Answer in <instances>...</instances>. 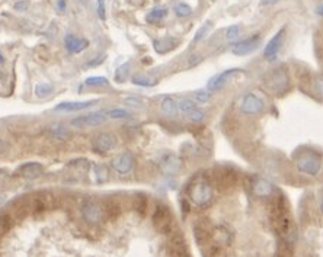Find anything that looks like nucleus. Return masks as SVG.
Instances as JSON below:
<instances>
[{
  "label": "nucleus",
  "mask_w": 323,
  "mask_h": 257,
  "mask_svg": "<svg viewBox=\"0 0 323 257\" xmlns=\"http://www.w3.org/2000/svg\"><path fill=\"white\" fill-rule=\"evenodd\" d=\"M189 199L198 208H207L214 201V189L207 178L195 179L189 187Z\"/></svg>",
  "instance_id": "f257e3e1"
},
{
  "label": "nucleus",
  "mask_w": 323,
  "mask_h": 257,
  "mask_svg": "<svg viewBox=\"0 0 323 257\" xmlns=\"http://www.w3.org/2000/svg\"><path fill=\"white\" fill-rule=\"evenodd\" d=\"M267 89L277 96H282L291 89V80L286 69H275L268 73L264 79Z\"/></svg>",
  "instance_id": "f03ea898"
},
{
  "label": "nucleus",
  "mask_w": 323,
  "mask_h": 257,
  "mask_svg": "<svg viewBox=\"0 0 323 257\" xmlns=\"http://www.w3.org/2000/svg\"><path fill=\"white\" fill-rule=\"evenodd\" d=\"M296 167L307 176H317L322 170V159L313 151H303L294 160Z\"/></svg>",
  "instance_id": "7ed1b4c3"
},
{
  "label": "nucleus",
  "mask_w": 323,
  "mask_h": 257,
  "mask_svg": "<svg viewBox=\"0 0 323 257\" xmlns=\"http://www.w3.org/2000/svg\"><path fill=\"white\" fill-rule=\"evenodd\" d=\"M265 109H267L265 100L255 93L243 95L240 102H239V111L242 112L243 115H260V114L265 112Z\"/></svg>",
  "instance_id": "20e7f679"
},
{
  "label": "nucleus",
  "mask_w": 323,
  "mask_h": 257,
  "mask_svg": "<svg viewBox=\"0 0 323 257\" xmlns=\"http://www.w3.org/2000/svg\"><path fill=\"white\" fill-rule=\"evenodd\" d=\"M105 212H107L105 206L98 201H93V199L86 201L82 206V217L90 225H98L104 221Z\"/></svg>",
  "instance_id": "39448f33"
},
{
  "label": "nucleus",
  "mask_w": 323,
  "mask_h": 257,
  "mask_svg": "<svg viewBox=\"0 0 323 257\" xmlns=\"http://www.w3.org/2000/svg\"><path fill=\"white\" fill-rule=\"evenodd\" d=\"M108 116L105 112H93V114H88V115L77 116L72 119V126L79 128V130H86V128H93V126H99V125L107 122Z\"/></svg>",
  "instance_id": "423d86ee"
},
{
  "label": "nucleus",
  "mask_w": 323,
  "mask_h": 257,
  "mask_svg": "<svg viewBox=\"0 0 323 257\" xmlns=\"http://www.w3.org/2000/svg\"><path fill=\"white\" fill-rule=\"evenodd\" d=\"M118 138L111 133H100L92 140V148L99 154H105L117 147Z\"/></svg>",
  "instance_id": "0eeeda50"
},
{
  "label": "nucleus",
  "mask_w": 323,
  "mask_h": 257,
  "mask_svg": "<svg viewBox=\"0 0 323 257\" xmlns=\"http://www.w3.org/2000/svg\"><path fill=\"white\" fill-rule=\"evenodd\" d=\"M153 224L160 232H169L172 227V213L166 205H157L153 213Z\"/></svg>",
  "instance_id": "6e6552de"
},
{
  "label": "nucleus",
  "mask_w": 323,
  "mask_h": 257,
  "mask_svg": "<svg viewBox=\"0 0 323 257\" xmlns=\"http://www.w3.org/2000/svg\"><path fill=\"white\" fill-rule=\"evenodd\" d=\"M240 74H245V71L242 69H229V70H225L223 73L217 74L214 79L210 80L208 83V90L210 92H220L221 89H225L226 84L230 81V80L236 77V76H240Z\"/></svg>",
  "instance_id": "1a4fd4ad"
},
{
  "label": "nucleus",
  "mask_w": 323,
  "mask_h": 257,
  "mask_svg": "<svg viewBox=\"0 0 323 257\" xmlns=\"http://www.w3.org/2000/svg\"><path fill=\"white\" fill-rule=\"evenodd\" d=\"M159 167L160 170L165 173V175H176L178 172L180 170L182 167V164H180V159L176 156V154H173V153H166V154H163L159 160Z\"/></svg>",
  "instance_id": "9d476101"
},
{
  "label": "nucleus",
  "mask_w": 323,
  "mask_h": 257,
  "mask_svg": "<svg viewBox=\"0 0 323 257\" xmlns=\"http://www.w3.org/2000/svg\"><path fill=\"white\" fill-rule=\"evenodd\" d=\"M112 168L119 173V175H127L130 173L133 167H134V156L131 153H123V154H118L115 159L112 160Z\"/></svg>",
  "instance_id": "9b49d317"
},
{
  "label": "nucleus",
  "mask_w": 323,
  "mask_h": 257,
  "mask_svg": "<svg viewBox=\"0 0 323 257\" xmlns=\"http://www.w3.org/2000/svg\"><path fill=\"white\" fill-rule=\"evenodd\" d=\"M44 173V166L36 163V161H29V163H25L22 166H19L15 172V175L19 176V178L24 179H36L39 178L41 175Z\"/></svg>",
  "instance_id": "f8f14e48"
},
{
  "label": "nucleus",
  "mask_w": 323,
  "mask_h": 257,
  "mask_svg": "<svg viewBox=\"0 0 323 257\" xmlns=\"http://www.w3.org/2000/svg\"><path fill=\"white\" fill-rule=\"evenodd\" d=\"M259 45V35L251 36V38H246V39H242V41H237L234 42L233 47H232V53L234 55H246V54L252 53L258 48Z\"/></svg>",
  "instance_id": "ddd939ff"
},
{
  "label": "nucleus",
  "mask_w": 323,
  "mask_h": 257,
  "mask_svg": "<svg viewBox=\"0 0 323 257\" xmlns=\"http://www.w3.org/2000/svg\"><path fill=\"white\" fill-rule=\"evenodd\" d=\"M284 35H286V29L282 28V29H279L278 32L271 38V41L267 44L265 50H264V57H265V58L272 60V58L277 57V54H278V51L281 50V47H282Z\"/></svg>",
  "instance_id": "4468645a"
},
{
  "label": "nucleus",
  "mask_w": 323,
  "mask_h": 257,
  "mask_svg": "<svg viewBox=\"0 0 323 257\" xmlns=\"http://www.w3.org/2000/svg\"><path fill=\"white\" fill-rule=\"evenodd\" d=\"M64 45H66L67 51L70 54H79L89 47V41L85 39V38H79V36L69 34L64 38Z\"/></svg>",
  "instance_id": "2eb2a0df"
},
{
  "label": "nucleus",
  "mask_w": 323,
  "mask_h": 257,
  "mask_svg": "<svg viewBox=\"0 0 323 257\" xmlns=\"http://www.w3.org/2000/svg\"><path fill=\"white\" fill-rule=\"evenodd\" d=\"M98 103V100H83V102H62L60 105L54 108V111L57 112H77V111H83L88 109L92 105Z\"/></svg>",
  "instance_id": "dca6fc26"
},
{
  "label": "nucleus",
  "mask_w": 323,
  "mask_h": 257,
  "mask_svg": "<svg viewBox=\"0 0 323 257\" xmlns=\"http://www.w3.org/2000/svg\"><path fill=\"white\" fill-rule=\"evenodd\" d=\"M252 194L256 198H269V196L274 195V186L271 182L265 180V179H258L252 185Z\"/></svg>",
  "instance_id": "f3484780"
},
{
  "label": "nucleus",
  "mask_w": 323,
  "mask_h": 257,
  "mask_svg": "<svg viewBox=\"0 0 323 257\" xmlns=\"http://www.w3.org/2000/svg\"><path fill=\"white\" fill-rule=\"evenodd\" d=\"M160 111L166 116H171V118L176 116L179 114V111H178V100H175L171 96H166V98L162 100Z\"/></svg>",
  "instance_id": "a211bd4d"
},
{
  "label": "nucleus",
  "mask_w": 323,
  "mask_h": 257,
  "mask_svg": "<svg viewBox=\"0 0 323 257\" xmlns=\"http://www.w3.org/2000/svg\"><path fill=\"white\" fill-rule=\"evenodd\" d=\"M153 45H154V50H156V53L165 54V53H168V51H171V50H173V48H175L176 41H175V39H172V38H162V39H156Z\"/></svg>",
  "instance_id": "6ab92c4d"
},
{
  "label": "nucleus",
  "mask_w": 323,
  "mask_h": 257,
  "mask_svg": "<svg viewBox=\"0 0 323 257\" xmlns=\"http://www.w3.org/2000/svg\"><path fill=\"white\" fill-rule=\"evenodd\" d=\"M166 15H168V9L166 8H154V9H152L146 15V20L149 24L154 25V24H159L160 20H163Z\"/></svg>",
  "instance_id": "aec40b11"
},
{
  "label": "nucleus",
  "mask_w": 323,
  "mask_h": 257,
  "mask_svg": "<svg viewBox=\"0 0 323 257\" xmlns=\"http://www.w3.org/2000/svg\"><path fill=\"white\" fill-rule=\"evenodd\" d=\"M53 92H54V84H51V83H39V84H36L35 95L39 99L48 98Z\"/></svg>",
  "instance_id": "412c9836"
},
{
  "label": "nucleus",
  "mask_w": 323,
  "mask_h": 257,
  "mask_svg": "<svg viewBox=\"0 0 323 257\" xmlns=\"http://www.w3.org/2000/svg\"><path fill=\"white\" fill-rule=\"evenodd\" d=\"M197 103L192 100V99H187V98H184V99H180V100H178V111H179L180 114H189L191 111H194V109H197Z\"/></svg>",
  "instance_id": "4be33fe9"
},
{
  "label": "nucleus",
  "mask_w": 323,
  "mask_h": 257,
  "mask_svg": "<svg viewBox=\"0 0 323 257\" xmlns=\"http://www.w3.org/2000/svg\"><path fill=\"white\" fill-rule=\"evenodd\" d=\"M133 83L135 86H142V88H152L154 84H157V80L150 79V77H144V76H134Z\"/></svg>",
  "instance_id": "5701e85b"
},
{
  "label": "nucleus",
  "mask_w": 323,
  "mask_h": 257,
  "mask_svg": "<svg viewBox=\"0 0 323 257\" xmlns=\"http://www.w3.org/2000/svg\"><path fill=\"white\" fill-rule=\"evenodd\" d=\"M173 12L179 18H188L189 15L192 13V9H191V6H188L187 3H178V5H175Z\"/></svg>",
  "instance_id": "b1692460"
},
{
  "label": "nucleus",
  "mask_w": 323,
  "mask_h": 257,
  "mask_svg": "<svg viewBox=\"0 0 323 257\" xmlns=\"http://www.w3.org/2000/svg\"><path fill=\"white\" fill-rule=\"evenodd\" d=\"M53 137L55 140H60V141H66L72 137V133L69 130H66L64 126H55L53 130Z\"/></svg>",
  "instance_id": "393cba45"
},
{
  "label": "nucleus",
  "mask_w": 323,
  "mask_h": 257,
  "mask_svg": "<svg viewBox=\"0 0 323 257\" xmlns=\"http://www.w3.org/2000/svg\"><path fill=\"white\" fill-rule=\"evenodd\" d=\"M93 170H95V178H96V182H98V183H104V182H107L108 180L107 166L99 164V166H95Z\"/></svg>",
  "instance_id": "a878e982"
},
{
  "label": "nucleus",
  "mask_w": 323,
  "mask_h": 257,
  "mask_svg": "<svg viewBox=\"0 0 323 257\" xmlns=\"http://www.w3.org/2000/svg\"><path fill=\"white\" fill-rule=\"evenodd\" d=\"M239 35H240V28L237 25H232L226 29V39L230 42H236L239 39Z\"/></svg>",
  "instance_id": "bb28decb"
},
{
  "label": "nucleus",
  "mask_w": 323,
  "mask_h": 257,
  "mask_svg": "<svg viewBox=\"0 0 323 257\" xmlns=\"http://www.w3.org/2000/svg\"><path fill=\"white\" fill-rule=\"evenodd\" d=\"M10 227H12V220H10L9 215L0 213V237L5 235L9 231Z\"/></svg>",
  "instance_id": "cd10ccee"
},
{
  "label": "nucleus",
  "mask_w": 323,
  "mask_h": 257,
  "mask_svg": "<svg viewBox=\"0 0 323 257\" xmlns=\"http://www.w3.org/2000/svg\"><path fill=\"white\" fill-rule=\"evenodd\" d=\"M187 118H188L191 122H194V124H199V122H203L204 121V118H206V114H204V111H201V109H194V111H191L189 114H187Z\"/></svg>",
  "instance_id": "c85d7f7f"
},
{
  "label": "nucleus",
  "mask_w": 323,
  "mask_h": 257,
  "mask_svg": "<svg viewBox=\"0 0 323 257\" xmlns=\"http://www.w3.org/2000/svg\"><path fill=\"white\" fill-rule=\"evenodd\" d=\"M86 86H108L109 81H108L107 77H102V76H93V77H88L86 81H85Z\"/></svg>",
  "instance_id": "c756f323"
},
{
  "label": "nucleus",
  "mask_w": 323,
  "mask_h": 257,
  "mask_svg": "<svg viewBox=\"0 0 323 257\" xmlns=\"http://www.w3.org/2000/svg\"><path fill=\"white\" fill-rule=\"evenodd\" d=\"M128 73H130V64H123V66H119L115 71V80L119 81V83H123V81H126L127 77H128Z\"/></svg>",
  "instance_id": "7c9ffc66"
},
{
  "label": "nucleus",
  "mask_w": 323,
  "mask_h": 257,
  "mask_svg": "<svg viewBox=\"0 0 323 257\" xmlns=\"http://www.w3.org/2000/svg\"><path fill=\"white\" fill-rule=\"evenodd\" d=\"M107 116L111 119H128L131 115L126 109H112V111L107 112Z\"/></svg>",
  "instance_id": "2f4dec72"
},
{
  "label": "nucleus",
  "mask_w": 323,
  "mask_h": 257,
  "mask_svg": "<svg viewBox=\"0 0 323 257\" xmlns=\"http://www.w3.org/2000/svg\"><path fill=\"white\" fill-rule=\"evenodd\" d=\"M210 29H211V24H210V22H207L206 25H203V27L198 29L197 34H195V36H194V41H192V42H194V44H197V42H199L203 38H206L207 34L210 32Z\"/></svg>",
  "instance_id": "473e14b6"
},
{
  "label": "nucleus",
  "mask_w": 323,
  "mask_h": 257,
  "mask_svg": "<svg viewBox=\"0 0 323 257\" xmlns=\"http://www.w3.org/2000/svg\"><path fill=\"white\" fill-rule=\"evenodd\" d=\"M313 92L316 93V96L323 100V76L316 77L313 81Z\"/></svg>",
  "instance_id": "72a5a7b5"
},
{
  "label": "nucleus",
  "mask_w": 323,
  "mask_h": 257,
  "mask_svg": "<svg viewBox=\"0 0 323 257\" xmlns=\"http://www.w3.org/2000/svg\"><path fill=\"white\" fill-rule=\"evenodd\" d=\"M195 99L199 103H207L211 99V92L210 90H199L195 93Z\"/></svg>",
  "instance_id": "f704fd0d"
},
{
  "label": "nucleus",
  "mask_w": 323,
  "mask_h": 257,
  "mask_svg": "<svg viewBox=\"0 0 323 257\" xmlns=\"http://www.w3.org/2000/svg\"><path fill=\"white\" fill-rule=\"evenodd\" d=\"M96 10H98L99 19H107V9H105V0H96Z\"/></svg>",
  "instance_id": "c9c22d12"
},
{
  "label": "nucleus",
  "mask_w": 323,
  "mask_h": 257,
  "mask_svg": "<svg viewBox=\"0 0 323 257\" xmlns=\"http://www.w3.org/2000/svg\"><path fill=\"white\" fill-rule=\"evenodd\" d=\"M15 10H18V12H25V10L29 8V2L28 0H21L18 3H15Z\"/></svg>",
  "instance_id": "e433bc0d"
},
{
  "label": "nucleus",
  "mask_w": 323,
  "mask_h": 257,
  "mask_svg": "<svg viewBox=\"0 0 323 257\" xmlns=\"http://www.w3.org/2000/svg\"><path fill=\"white\" fill-rule=\"evenodd\" d=\"M126 105H128V106H135V108H140L143 103L138 100V99H133V98H130V99H127L126 100Z\"/></svg>",
  "instance_id": "4c0bfd02"
},
{
  "label": "nucleus",
  "mask_w": 323,
  "mask_h": 257,
  "mask_svg": "<svg viewBox=\"0 0 323 257\" xmlns=\"http://www.w3.org/2000/svg\"><path fill=\"white\" fill-rule=\"evenodd\" d=\"M57 9L60 10V12H64V9H66V0H58V3H57Z\"/></svg>",
  "instance_id": "58836bf2"
},
{
  "label": "nucleus",
  "mask_w": 323,
  "mask_h": 257,
  "mask_svg": "<svg viewBox=\"0 0 323 257\" xmlns=\"http://www.w3.org/2000/svg\"><path fill=\"white\" fill-rule=\"evenodd\" d=\"M279 0H262L260 2V5H264V6H267V5H272V3H277Z\"/></svg>",
  "instance_id": "ea45409f"
},
{
  "label": "nucleus",
  "mask_w": 323,
  "mask_h": 257,
  "mask_svg": "<svg viewBox=\"0 0 323 257\" xmlns=\"http://www.w3.org/2000/svg\"><path fill=\"white\" fill-rule=\"evenodd\" d=\"M317 13H319L320 16H323V5H320V6L317 8Z\"/></svg>",
  "instance_id": "a19ab883"
},
{
  "label": "nucleus",
  "mask_w": 323,
  "mask_h": 257,
  "mask_svg": "<svg viewBox=\"0 0 323 257\" xmlns=\"http://www.w3.org/2000/svg\"><path fill=\"white\" fill-rule=\"evenodd\" d=\"M3 62V55H2V53H0V64Z\"/></svg>",
  "instance_id": "79ce46f5"
},
{
  "label": "nucleus",
  "mask_w": 323,
  "mask_h": 257,
  "mask_svg": "<svg viewBox=\"0 0 323 257\" xmlns=\"http://www.w3.org/2000/svg\"><path fill=\"white\" fill-rule=\"evenodd\" d=\"M320 208H322V211H323V199H322V204H320Z\"/></svg>",
  "instance_id": "37998d69"
}]
</instances>
